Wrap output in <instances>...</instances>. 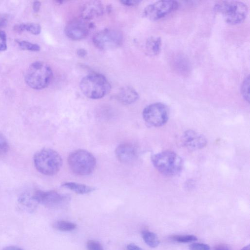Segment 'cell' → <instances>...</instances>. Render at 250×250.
<instances>
[{
    "instance_id": "7402d4cb",
    "label": "cell",
    "mask_w": 250,
    "mask_h": 250,
    "mask_svg": "<svg viewBox=\"0 0 250 250\" xmlns=\"http://www.w3.org/2000/svg\"><path fill=\"white\" fill-rule=\"evenodd\" d=\"M16 41L20 47L24 50L32 52H38L40 50V47L37 44L26 41L17 40Z\"/></svg>"
},
{
    "instance_id": "4fadbf2b",
    "label": "cell",
    "mask_w": 250,
    "mask_h": 250,
    "mask_svg": "<svg viewBox=\"0 0 250 250\" xmlns=\"http://www.w3.org/2000/svg\"><path fill=\"white\" fill-rule=\"evenodd\" d=\"M115 155L119 161L129 164L137 158L138 151L135 146L129 143H123L119 145L115 150Z\"/></svg>"
},
{
    "instance_id": "cb8c5ba5",
    "label": "cell",
    "mask_w": 250,
    "mask_h": 250,
    "mask_svg": "<svg viewBox=\"0 0 250 250\" xmlns=\"http://www.w3.org/2000/svg\"><path fill=\"white\" fill-rule=\"evenodd\" d=\"M250 77L248 76L243 81L241 87V93L243 98L248 103L250 102Z\"/></svg>"
},
{
    "instance_id": "ffe728a7",
    "label": "cell",
    "mask_w": 250,
    "mask_h": 250,
    "mask_svg": "<svg viewBox=\"0 0 250 250\" xmlns=\"http://www.w3.org/2000/svg\"><path fill=\"white\" fill-rule=\"evenodd\" d=\"M142 236L145 242L151 248H156L160 243L158 235L153 232L144 231L142 232Z\"/></svg>"
},
{
    "instance_id": "ba28073f",
    "label": "cell",
    "mask_w": 250,
    "mask_h": 250,
    "mask_svg": "<svg viewBox=\"0 0 250 250\" xmlns=\"http://www.w3.org/2000/svg\"><path fill=\"white\" fill-rule=\"evenodd\" d=\"M178 7L179 4L175 1L161 0L146 7L143 14L150 20H158L175 11Z\"/></svg>"
},
{
    "instance_id": "d4e9b609",
    "label": "cell",
    "mask_w": 250,
    "mask_h": 250,
    "mask_svg": "<svg viewBox=\"0 0 250 250\" xmlns=\"http://www.w3.org/2000/svg\"><path fill=\"white\" fill-rule=\"evenodd\" d=\"M9 150V145L5 136L0 133V156L6 154Z\"/></svg>"
},
{
    "instance_id": "52a82bcc",
    "label": "cell",
    "mask_w": 250,
    "mask_h": 250,
    "mask_svg": "<svg viewBox=\"0 0 250 250\" xmlns=\"http://www.w3.org/2000/svg\"><path fill=\"white\" fill-rule=\"evenodd\" d=\"M143 117L145 122L150 126L161 127L168 120L169 110L167 107L163 103H154L144 108Z\"/></svg>"
},
{
    "instance_id": "4316f807",
    "label": "cell",
    "mask_w": 250,
    "mask_h": 250,
    "mask_svg": "<svg viewBox=\"0 0 250 250\" xmlns=\"http://www.w3.org/2000/svg\"><path fill=\"white\" fill-rule=\"evenodd\" d=\"M7 49V35L4 31H0V52L5 51Z\"/></svg>"
},
{
    "instance_id": "2e32d148",
    "label": "cell",
    "mask_w": 250,
    "mask_h": 250,
    "mask_svg": "<svg viewBox=\"0 0 250 250\" xmlns=\"http://www.w3.org/2000/svg\"><path fill=\"white\" fill-rule=\"evenodd\" d=\"M19 204L27 211L34 212L39 204L36 199L34 194L25 193L21 195L18 199Z\"/></svg>"
},
{
    "instance_id": "9a60e30c",
    "label": "cell",
    "mask_w": 250,
    "mask_h": 250,
    "mask_svg": "<svg viewBox=\"0 0 250 250\" xmlns=\"http://www.w3.org/2000/svg\"><path fill=\"white\" fill-rule=\"evenodd\" d=\"M117 99L123 104L130 105L136 102L139 98L137 91L130 87L122 88L117 95Z\"/></svg>"
},
{
    "instance_id": "3957f363",
    "label": "cell",
    "mask_w": 250,
    "mask_h": 250,
    "mask_svg": "<svg viewBox=\"0 0 250 250\" xmlns=\"http://www.w3.org/2000/svg\"><path fill=\"white\" fill-rule=\"evenodd\" d=\"M80 88L83 93L88 98L98 99L104 97L109 92L110 85L103 75L92 73L82 79Z\"/></svg>"
},
{
    "instance_id": "6da1fadb",
    "label": "cell",
    "mask_w": 250,
    "mask_h": 250,
    "mask_svg": "<svg viewBox=\"0 0 250 250\" xmlns=\"http://www.w3.org/2000/svg\"><path fill=\"white\" fill-rule=\"evenodd\" d=\"M34 160L37 170L46 176L57 174L63 165L61 156L55 150L49 148L38 151L35 155Z\"/></svg>"
},
{
    "instance_id": "e575fe53",
    "label": "cell",
    "mask_w": 250,
    "mask_h": 250,
    "mask_svg": "<svg viewBox=\"0 0 250 250\" xmlns=\"http://www.w3.org/2000/svg\"><path fill=\"white\" fill-rule=\"evenodd\" d=\"M241 250H250V246L248 245V246H245Z\"/></svg>"
},
{
    "instance_id": "f1b7e54d",
    "label": "cell",
    "mask_w": 250,
    "mask_h": 250,
    "mask_svg": "<svg viewBox=\"0 0 250 250\" xmlns=\"http://www.w3.org/2000/svg\"><path fill=\"white\" fill-rule=\"evenodd\" d=\"M121 2L125 6L132 7L139 5L141 1L138 0H122Z\"/></svg>"
},
{
    "instance_id": "603a6c76",
    "label": "cell",
    "mask_w": 250,
    "mask_h": 250,
    "mask_svg": "<svg viewBox=\"0 0 250 250\" xmlns=\"http://www.w3.org/2000/svg\"><path fill=\"white\" fill-rule=\"evenodd\" d=\"M172 240L179 243H189L197 240V238L193 235H175L171 237Z\"/></svg>"
},
{
    "instance_id": "1f68e13d",
    "label": "cell",
    "mask_w": 250,
    "mask_h": 250,
    "mask_svg": "<svg viewBox=\"0 0 250 250\" xmlns=\"http://www.w3.org/2000/svg\"><path fill=\"white\" fill-rule=\"evenodd\" d=\"M41 4L40 2H35L33 5V9L36 13H38L40 9Z\"/></svg>"
},
{
    "instance_id": "44dd1931",
    "label": "cell",
    "mask_w": 250,
    "mask_h": 250,
    "mask_svg": "<svg viewBox=\"0 0 250 250\" xmlns=\"http://www.w3.org/2000/svg\"><path fill=\"white\" fill-rule=\"evenodd\" d=\"M77 225L71 222L67 221H58L54 225V227L60 231L70 232L73 231L76 228Z\"/></svg>"
},
{
    "instance_id": "f546056e",
    "label": "cell",
    "mask_w": 250,
    "mask_h": 250,
    "mask_svg": "<svg viewBox=\"0 0 250 250\" xmlns=\"http://www.w3.org/2000/svg\"><path fill=\"white\" fill-rule=\"evenodd\" d=\"M214 250H232L231 248L226 244H219L216 246Z\"/></svg>"
},
{
    "instance_id": "7a4b0ae2",
    "label": "cell",
    "mask_w": 250,
    "mask_h": 250,
    "mask_svg": "<svg viewBox=\"0 0 250 250\" xmlns=\"http://www.w3.org/2000/svg\"><path fill=\"white\" fill-rule=\"evenodd\" d=\"M53 73L51 67L43 62L32 64L26 72L25 80L26 83L35 89H42L51 83Z\"/></svg>"
},
{
    "instance_id": "484cf974",
    "label": "cell",
    "mask_w": 250,
    "mask_h": 250,
    "mask_svg": "<svg viewBox=\"0 0 250 250\" xmlns=\"http://www.w3.org/2000/svg\"><path fill=\"white\" fill-rule=\"evenodd\" d=\"M88 250H104L103 247L99 242L90 240L87 244Z\"/></svg>"
},
{
    "instance_id": "e0dca14e",
    "label": "cell",
    "mask_w": 250,
    "mask_h": 250,
    "mask_svg": "<svg viewBox=\"0 0 250 250\" xmlns=\"http://www.w3.org/2000/svg\"><path fill=\"white\" fill-rule=\"evenodd\" d=\"M62 186L64 188L70 189L76 194L80 195L89 194L95 190V189L92 187L75 182H65L62 185Z\"/></svg>"
},
{
    "instance_id": "9c48e42d",
    "label": "cell",
    "mask_w": 250,
    "mask_h": 250,
    "mask_svg": "<svg viewBox=\"0 0 250 250\" xmlns=\"http://www.w3.org/2000/svg\"><path fill=\"white\" fill-rule=\"evenodd\" d=\"M122 34L117 31L106 29L97 33L93 37V42L96 47L107 50L114 49L122 43Z\"/></svg>"
},
{
    "instance_id": "836d02e7",
    "label": "cell",
    "mask_w": 250,
    "mask_h": 250,
    "mask_svg": "<svg viewBox=\"0 0 250 250\" xmlns=\"http://www.w3.org/2000/svg\"><path fill=\"white\" fill-rule=\"evenodd\" d=\"M3 250H23L22 249L14 246H10L5 247L3 249Z\"/></svg>"
},
{
    "instance_id": "8992f818",
    "label": "cell",
    "mask_w": 250,
    "mask_h": 250,
    "mask_svg": "<svg viewBox=\"0 0 250 250\" xmlns=\"http://www.w3.org/2000/svg\"><path fill=\"white\" fill-rule=\"evenodd\" d=\"M214 10L223 17L227 23L231 25L242 22L248 12V7L245 3L236 1L220 2L215 6Z\"/></svg>"
},
{
    "instance_id": "4dcf8cb0",
    "label": "cell",
    "mask_w": 250,
    "mask_h": 250,
    "mask_svg": "<svg viewBox=\"0 0 250 250\" xmlns=\"http://www.w3.org/2000/svg\"><path fill=\"white\" fill-rule=\"evenodd\" d=\"M127 248L128 250H144L139 246L133 243L129 244L127 246Z\"/></svg>"
},
{
    "instance_id": "83f0119b",
    "label": "cell",
    "mask_w": 250,
    "mask_h": 250,
    "mask_svg": "<svg viewBox=\"0 0 250 250\" xmlns=\"http://www.w3.org/2000/svg\"><path fill=\"white\" fill-rule=\"evenodd\" d=\"M190 250H211L209 245L199 243H194L190 246Z\"/></svg>"
},
{
    "instance_id": "30bf717a",
    "label": "cell",
    "mask_w": 250,
    "mask_h": 250,
    "mask_svg": "<svg viewBox=\"0 0 250 250\" xmlns=\"http://www.w3.org/2000/svg\"><path fill=\"white\" fill-rule=\"evenodd\" d=\"M34 194L36 199L39 204L51 208H64L70 200L69 196L54 191L38 190L35 192Z\"/></svg>"
},
{
    "instance_id": "5bb4252c",
    "label": "cell",
    "mask_w": 250,
    "mask_h": 250,
    "mask_svg": "<svg viewBox=\"0 0 250 250\" xmlns=\"http://www.w3.org/2000/svg\"><path fill=\"white\" fill-rule=\"evenodd\" d=\"M81 12L82 17L84 20H90L102 15L104 8L101 2L92 1L84 5Z\"/></svg>"
},
{
    "instance_id": "d6986e66",
    "label": "cell",
    "mask_w": 250,
    "mask_h": 250,
    "mask_svg": "<svg viewBox=\"0 0 250 250\" xmlns=\"http://www.w3.org/2000/svg\"><path fill=\"white\" fill-rule=\"evenodd\" d=\"M15 30L18 32H23L26 31L33 35H38L41 32V26L36 23L21 24L16 25Z\"/></svg>"
},
{
    "instance_id": "5b68a950",
    "label": "cell",
    "mask_w": 250,
    "mask_h": 250,
    "mask_svg": "<svg viewBox=\"0 0 250 250\" xmlns=\"http://www.w3.org/2000/svg\"><path fill=\"white\" fill-rule=\"evenodd\" d=\"M68 163L74 174L82 176L90 175L96 165L95 157L89 152L81 149L71 152L68 157Z\"/></svg>"
},
{
    "instance_id": "277c9868",
    "label": "cell",
    "mask_w": 250,
    "mask_h": 250,
    "mask_svg": "<svg viewBox=\"0 0 250 250\" xmlns=\"http://www.w3.org/2000/svg\"><path fill=\"white\" fill-rule=\"evenodd\" d=\"M152 161L158 171L167 176H177L183 168L182 159L172 151H164L154 155Z\"/></svg>"
},
{
    "instance_id": "8fae6325",
    "label": "cell",
    "mask_w": 250,
    "mask_h": 250,
    "mask_svg": "<svg viewBox=\"0 0 250 250\" xmlns=\"http://www.w3.org/2000/svg\"><path fill=\"white\" fill-rule=\"evenodd\" d=\"M90 26L86 20H74L66 26L65 32L66 36L73 40H80L85 38L89 35Z\"/></svg>"
},
{
    "instance_id": "ac0fdd59",
    "label": "cell",
    "mask_w": 250,
    "mask_h": 250,
    "mask_svg": "<svg viewBox=\"0 0 250 250\" xmlns=\"http://www.w3.org/2000/svg\"><path fill=\"white\" fill-rule=\"evenodd\" d=\"M161 39L160 37H152L149 38L146 43V49L149 54L153 55H157L161 50Z\"/></svg>"
},
{
    "instance_id": "d6a6232c",
    "label": "cell",
    "mask_w": 250,
    "mask_h": 250,
    "mask_svg": "<svg viewBox=\"0 0 250 250\" xmlns=\"http://www.w3.org/2000/svg\"><path fill=\"white\" fill-rule=\"evenodd\" d=\"M77 54L80 57H84L87 55V52L84 49H79L77 51Z\"/></svg>"
},
{
    "instance_id": "7c38bea8",
    "label": "cell",
    "mask_w": 250,
    "mask_h": 250,
    "mask_svg": "<svg viewBox=\"0 0 250 250\" xmlns=\"http://www.w3.org/2000/svg\"><path fill=\"white\" fill-rule=\"evenodd\" d=\"M181 142L185 147L192 151L204 148L207 143L204 136L193 130L185 132L181 138Z\"/></svg>"
}]
</instances>
